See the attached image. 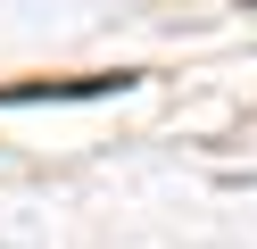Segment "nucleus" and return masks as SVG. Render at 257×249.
<instances>
[{"instance_id": "f257e3e1", "label": "nucleus", "mask_w": 257, "mask_h": 249, "mask_svg": "<svg viewBox=\"0 0 257 249\" xmlns=\"http://www.w3.org/2000/svg\"><path fill=\"white\" fill-rule=\"evenodd\" d=\"M133 75H75V83H9L0 92V108H42V100H108L124 92Z\"/></svg>"}]
</instances>
